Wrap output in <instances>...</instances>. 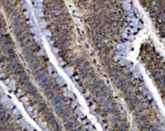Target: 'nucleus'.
Segmentation results:
<instances>
[{"label":"nucleus","instance_id":"f03ea898","mask_svg":"<svg viewBox=\"0 0 165 131\" xmlns=\"http://www.w3.org/2000/svg\"><path fill=\"white\" fill-rule=\"evenodd\" d=\"M34 6H35L36 9L42 10V8H43V4H42V2H34Z\"/></svg>","mask_w":165,"mask_h":131},{"label":"nucleus","instance_id":"39448f33","mask_svg":"<svg viewBox=\"0 0 165 131\" xmlns=\"http://www.w3.org/2000/svg\"><path fill=\"white\" fill-rule=\"evenodd\" d=\"M35 40H36V42L39 43V45H42V41H41V39H40L39 37H36L35 36Z\"/></svg>","mask_w":165,"mask_h":131},{"label":"nucleus","instance_id":"7ed1b4c3","mask_svg":"<svg viewBox=\"0 0 165 131\" xmlns=\"http://www.w3.org/2000/svg\"><path fill=\"white\" fill-rule=\"evenodd\" d=\"M30 30H31V32L33 33L34 35H36V34L38 35V33H39V31H38V29H36V27H32V29H31Z\"/></svg>","mask_w":165,"mask_h":131},{"label":"nucleus","instance_id":"20e7f679","mask_svg":"<svg viewBox=\"0 0 165 131\" xmlns=\"http://www.w3.org/2000/svg\"><path fill=\"white\" fill-rule=\"evenodd\" d=\"M43 34H45V36H48V37H49L50 36V32H49V31H48V30H46V29H43Z\"/></svg>","mask_w":165,"mask_h":131},{"label":"nucleus","instance_id":"f257e3e1","mask_svg":"<svg viewBox=\"0 0 165 131\" xmlns=\"http://www.w3.org/2000/svg\"><path fill=\"white\" fill-rule=\"evenodd\" d=\"M35 16L37 17L38 19H42L43 16V11H35Z\"/></svg>","mask_w":165,"mask_h":131}]
</instances>
